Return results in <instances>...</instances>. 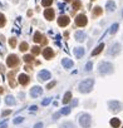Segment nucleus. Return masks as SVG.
Returning a JSON list of instances; mask_svg holds the SVG:
<instances>
[{"label":"nucleus","instance_id":"9b49d317","mask_svg":"<svg viewBox=\"0 0 123 128\" xmlns=\"http://www.w3.org/2000/svg\"><path fill=\"white\" fill-rule=\"evenodd\" d=\"M49 78H52V76H50V73H49L48 70H42V72H39V74H38V79H39V80H46V79H49Z\"/></svg>","mask_w":123,"mask_h":128},{"label":"nucleus","instance_id":"2f4dec72","mask_svg":"<svg viewBox=\"0 0 123 128\" xmlns=\"http://www.w3.org/2000/svg\"><path fill=\"white\" fill-rule=\"evenodd\" d=\"M5 25V16L3 14H0V28Z\"/></svg>","mask_w":123,"mask_h":128},{"label":"nucleus","instance_id":"9d476101","mask_svg":"<svg viewBox=\"0 0 123 128\" xmlns=\"http://www.w3.org/2000/svg\"><path fill=\"white\" fill-rule=\"evenodd\" d=\"M43 56H44L45 59L50 60V59L54 56V52H53V49H52V48H45V49L43 50Z\"/></svg>","mask_w":123,"mask_h":128},{"label":"nucleus","instance_id":"c756f323","mask_svg":"<svg viewBox=\"0 0 123 128\" xmlns=\"http://www.w3.org/2000/svg\"><path fill=\"white\" fill-rule=\"evenodd\" d=\"M70 108H72V107H66V108H63V109L60 110V114H69Z\"/></svg>","mask_w":123,"mask_h":128},{"label":"nucleus","instance_id":"bb28decb","mask_svg":"<svg viewBox=\"0 0 123 128\" xmlns=\"http://www.w3.org/2000/svg\"><path fill=\"white\" fill-rule=\"evenodd\" d=\"M39 53H40V48L39 46H33L32 48V54L33 55H38Z\"/></svg>","mask_w":123,"mask_h":128},{"label":"nucleus","instance_id":"79ce46f5","mask_svg":"<svg viewBox=\"0 0 123 128\" xmlns=\"http://www.w3.org/2000/svg\"><path fill=\"white\" fill-rule=\"evenodd\" d=\"M36 109H38L36 106H32V107H30V110H36Z\"/></svg>","mask_w":123,"mask_h":128},{"label":"nucleus","instance_id":"c85d7f7f","mask_svg":"<svg viewBox=\"0 0 123 128\" xmlns=\"http://www.w3.org/2000/svg\"><path fill=\"white\" fill-rule=\"evenodd\" d=\"M53 3V0H42V5L43 6H50Z\"/></svg>","mask_w":123,"mask_h":128},{"label":"nucleus","instance_id":"39448f33","mask_svg":"<svg viewBox=\"0 0 123 128\" xmlns=\"http://www.w3.org/2000/svg\"><path fill=\"white\" fill-rule=\"evenodd\" d=\"M108 107H109V109H110L112 112H114V113H117V112H119V110L122 109V104H120L119 102H117V100H109V102H108Z\"/></svg>","mask_w":123,"mask_h":128},{"label":"nucleus","instance_id":"c03bdc74","mask_svg":"<svg viewBox=\"0 0 123 128\" xmlns=\"http://www.w3.org/2000/svg\"><path fill=\"white\" fill-rule=\"evenodd\" d=\"M64 2H70V0H64Z\"/></svg>","mask_w":123,"mask_h":128},{"label":"nucleus","instance_id":"0eeeda50","mask_svg":"<svg viewBox=\"0 0 123 128\" xmlns=\"http://www.w3.org/2000/svg\"><path fill=\"white\" fill-rule=\"evenodd\" d=\"M119 52H120V44L114 43V44H113V45H112V46L108 49V52H107V53H108L109 55H117Z\"/></svg>","mask_w":123,"mask_h":128},{"label":"nucleus","instance_id":"393cba45","mask_svg":"<svg viewBox=\"0 0 123 128\" xmlns=\"http://www.w3.org/2000/svg\"><path fill=\"white\" fill-rule=\"evenodd\" d=\"M60 128H74V126H73V123H72V122H66V123L62 124V127H60Z\"/></svg>","mask_w":123,"mask_h":128},{"label":"nucleus","instance_id":"ddd939ff","mask_svg":"<svg viewBox=\"0 0 123 128\" xmlns=\"http://www.w3.org/2000/svg\"><path fill=\"white\" fill-rule=\"evenodd\" d=\"M44 18H46V20H53L54 19V10L53 9H45L44 12Z\"/></svg>","mask_w":123,"mask_h":128},{"label":"nucleus","instance_id":"a19ab883","mask_svg":"<svg viewBox=\"0 0 123 128\" xmlns=\"http://www.w3.org/2000/svg\"><path fill=\"white\" fill-rule=\"evenodd\" d=\"M59 116H60V112H59V113H55V114L53 116V118H54V119H58V117H59Z\"/></svg>","mask_w":123,"mask_h":128},{"label":"nucleus","instance_id":"412c9836","mask_svg":"<svg viewBox=\"0 0 123 128\" xmlns=\"http://www.w3.org/2000/svg\"><path fill=\"white\" fill-rule=\"evenodd\" d=\"M5 102H6L8 106H14V104H15V99H14V97H12V96H8V97L5 98Z\"/></svg>","mask_w":123,"mask_h":128},{"label":"nucleus","instance_id":"4c0bfd02","mask_svg":"<svg viewBox=\"0 0 123 128\" xmlns=\"http://www.w3.org/2000/svg\"><path fill=\"white\" fill-rule=\"evenodd\" d=\"M34 128H43V123H36L34 126Z\"/></svg>","mask_w":123,"mask_h":128},{"label":"nucleus","instance_id":"473e14b6","mask_svg":"<svg viewBox=\"0 0 123 128\" xmlns=\"http://www.w3.org/2000/svg\"><path fill=\"white\" fill-rule=\"evenodd\" d=\"M23 120H24L23 117H16V118L14 119V123H15V124H19V123H22Z\"/></svg>","mask_w":123,"mask_h":128},{"label":"nucleus","instance_id":"c9c22d12","mask_svg":"<svg viewBox=\"0 0 123 128\" xmlns=\"http://www.w3.org/2000/svg\"><path fill=\"white\" fill-rule=\"evenodd\" d=\"M50 100H52L50 98H46V99H44V100H43V103H42V104H43V106H46V104H49V103H50Z\"/></svg>","mask_w":123,"mask_h":128},{"label":"nucleus","instance_id":"7ed1b4c3","mask_svg":"<svg viewBox=\"0 0 123 128\" xmlns=\"http://www.w3.org/2000/svg\"><path fill=\"white\" fill-rule=\"evenodd\" d=\"M90 123H92V118H90L89 114L83 113V114L79 117V124H80L83 128H89V127H90Z\"/></svg>","mask_w":123,"mask_h":128},{"label":"nucleus","instance_id":"f03ea898","mask_svg":"<svg viewBox=\"0 0 123 128\" xmlns=\"http://www.w3.org/2000/svg\"><path fill=\"white\" fill-rule=\"evenodd\" d=\"M100 74H110L113 72V66L108 62H102L99 64V68H98Z\"/></svg>","mask_w":123,"mask_h":128},{"label":"nucleus","instance_id":"423d86ee","mask_svg":"<svg viewBox=\"0 0 123 128\" xmlns=\"http://www.w3.org/2000/svg\"><path fill=\"white\" fill-rule=\"evenodd\" d=\"M87 23H88V19H87V16H86L84 14L77 15V18H76V24H77L78 26H84V25H87Z\"/></svg>","mask_w":123,"mask_h":128},{"label":"nucleus","instance_id":"a211bd4d","mask_svg":"<svg viewBox=\"0 0 123 128\" xmlns=\"http://www.w3.org/2000/svg\"><path fill=\"white\" fill-rule=\"evenodd\" d=\"M103 48H104V44H103V43H100V44H99V45H98V46L92 52V55H97V54H99V53L103 50Z\"/></svg>","mask_w":123,"mask_h":128},{"label":"nucleus","instance_id":"1a4fd4ad","mask_svg":"<svg viewBox=\"0 0 123 128\" xmlns=\"http://www.w3.org/2000/svg\"><path fill=\"white\" fill-rule=\"evenodd\" d=\"M42 93H43V89H42V87H38V86L33 87V88H32V90H30V96H32L33 98L39 97Z\"/></svg>","mask_w":123,"mask_h":128},{"label":"nucleus","instance_id":"4468645a","mask_svg":"<svg viewBox=\"0 0 123 128\" xmlns=\"http://www.w3.org/2000/svg\"><path fill=\"white\" fill-rule=\"evenodd\" d=\"M62 64H63V67L67 68V69H69V68L73 67V62L70 59H68V58H64L63 60H62Z\"/></svg>","mask_w":123,"mask_h":128},{"label":"nucleus","instance_id":"6ab92c4d","mask_svg":"<svg viewBox=\"0 0 123 128\" xmlns=\"http://www.w3.org/2000/svg\"><path fill=\"white\" fill-rule=\"evenodd\" d=\"M110 126H112L113 128H118V127L120 126V120H119L118 118H112V119H110Z\"/></svg>","mask_w":123,"mask_h":128},{"label":"nucleus","instance_id":"e433bc0d","mask_svg":"<svg viewBox=\"0 0 123 128\" xmlns=\"http://www.w3.org/2000/svg\"><path fill=\"white\" fill-rule=\"evenodd\" d=\"M54 86H55V82H52V83H49V84H48V87H46V88H48V89H52Z\"/></svg>","mask_w":123,"mask_h":128},{"label":"nucleus","instance_id":"5701e85b","mask_svg":"<svg viewBox=\"0 0 123 128\" xmlns=\"http://www.w3.org/2000/svg\"><path fill=\"white\" fill-rule=\"evenodd\" d=\"M102 8H99V6H96L94 9H93V15L94 16H99V15H102Z\"/></svg>","mask_w":123,"mask_h":128},{"label":"nucleus","instance_id":"ea45409f","mask_svg":"<svg viewBox=\"0 0 123 128\" xmlns=\"http://www.w3.org/2000/svg\"><path fill=\"white\" fill-rule=\"evenodd\" d=\"M8 127V124H6V122H4L3 124H0V128H6Z\"/></svg>","mask_w":123,"mask_h":128},{"label":"nucleus","instance_id":"49530a36","mask_svg":"<svg viewBox=\"0 0 123 128\" xmlns=\"http://www.w3.org/2000/svg\"><path fill=\"white\" fill-rule=\"evenodd\" d=\"M122 128H123V127H122Z\"/></svg>","mask_w":123,"mask_h":128},{"label":"nucleus","instance_id":"58836bf2","mask_svg":"<svg viewBox=\"0 0 123 128\" xmlns=\"http://www.w3.org/2000/svg\"><path fill=\"white\" fill-rule=\"evenodd\" d=\"M10 112H12V110H9V109H8V110H4V112H3V116L5 117V116H8V114H10Z\"/></svg>","mask_w":123,"mask_h":128},{"label":"nucleus","instance_id":"f8f14e48","mask_svg":"<svg viewBox=\"0 0 123 128\" xmlns=\"http://www.w3.org/2000/svg\"><path fill=\"white\" fill-rule=\"evenodd\" d=\"M29 77L26 76V74H19V77H18V82L22 84V86H26L28 83H29Z\"/></svg>","mask_w":123,"mask_h":128},{"label":"nucleus","instance_id":"20e7f679","mask_svg":"<svg viewBox=\"0 0 123 128\" xmlns=\"http://www.w3.org/2000/svg\"><path fill=\"white\" fill-rule=\"evenodd\" d=\"M19 64V58L15 55V54H10L8 58H6V66L9 68H14Z\"/></svg>","mask_w":123,"mask_h":128},{"label":"nucleus","instance_id":"f3484780","mask_svg":"<svg viewBox=\"0 0 123 128\" xmlns=\"http://www.w3.org/2000/svg\"><path fill=\"white\" fill-rule=\"evenodd\" d=\"M106 8H107V10H108V12H114V9H116V3H114V2H112V0H109V2H107Z\"/></svg>","mask_w":123,"mask_h":128},{"label":"nucleus","instance_id":"a18cd8bd","mask_svg":"<svg viewBox=\"0 0 123 128\" xmlns=\"http://www.w3.org/2000/svg\"><path fill=\"white\" fill-rule=\"evenodd\" d=\"M122 15H123V12H122Z\"/></svg>","mask_w":123,"mask_h":128},{"label":"nucleus","instance_id":"f257e3e1","mask_svg":"<svg viewBox=\"0 0 123 128\" xmlns=\"http://www.w3.org/2000/svg\"><path fill=\"white\" fill-rule=\"evenodd\" d=\"M93 86H94V79H92V78L86 79V80H83L79 84V92H82V93H89L92 90Z\"/></svg>","mask_w":123,"mask_h":128},{"label":"nucleus","instance_id":"37998d69","mask_svg":"<svg viewBox=\"0 0 123 128\" xmlns=\"http://www.w3.org/2000/svg\"><path fill=\"white\" fill-rule=\"evenodd\" d=\"M3 92H4V89H3V88H0V93H3Z\"/></svg>","mask_w":123,"mask_h":128},{"label":"nucleus","instance_id":"2eb2a0df","mask_svg":"<svg viewBox=\"0 0 123 128\" xmlns=\"http://www.w3.org/2000/svg\"><path fill=\"white\" fill-rule=\"evenodd\" d=\"M74 36H76V39H77L78 42H84V39H86V33H84V32H77Z\"/></svg>","mask_w":123,"mask_h":128},{"label":"nucleus","instance_id":"cd10ccee","mask_svg":"<svg viewBox=\"0 0 123 128\" xmlns=\"http://www.w3.org/2000/svg\"><path fill=\"white\" fill-rule=\"evenodd\" d=\"M23 59H24V62H25V63H30V62H33V56H32L30 54L24 55V56H23Z\"/></svg>","mask_w":123,"mask_h":128},{"label":"nucleus","instance_id":"a878e982","mask_svg":"<svg viewBox=\"0 0 123 128\" xmlns=\"http://www.w3.org/2000/svg\"><path fill=\"white\" fill-rule=\"evenodd\" d=\"M118 26H119V25H118L117 23H116V24H113V25L110 26V30H109V33H110V34H114V33L118 30Z\"/></svg>","mask_w":123,"mask_h":128},{"label":"nucleus","instance_id":"f704fd0d","mask_svg":"<svg viewBox=\"0 0 123 128\" xmlns=\"http://www.w3.org/2000/svg\"><path fill=\"white\" fill-rule=\"evenodd\" d=\"M92 66H93L92 62H88V63H87V66H86V70H87V72H89V70L92 69Z\"/></svg>","mask_w":123,"mask_h":128},{"label":"nucleus","instance_id":"4be33fe9","mask_svg":"<svg viewBox=\"0 0 123 128\" xmlns=\"http://www.w3.org/2000/svg\"><path fill=\"white\" fill-rule=\"evenodd\" d=\"M70 99H72V93H70V92H67V93L64 94V98H63V103H64V104H67V103H68V102H69Z\"/></svg>","mask_w":123,"mask_h":128},{"label":"nucleus","instance_id":"72a5a7b5","mask_svg":"<svg viewBox=\"0 0 123 128\" xmlns=\"http://www.w3.org/2000/svg\"><path fill=\"white\" fill-rule=\"evenodd\" d=\"M9 44L12 45V48H14V46L16 45V40H15V38H12V39L9 40Z\"/></svg>","mask_w":123,"mask_h":128},{"label":"nucleus","instance_id":"aec40b11","mask_svg":"<svg viewBox=\"0 0 123 128\" xmlns=\"http://www.w3.org/2000/svg\"><path fill=\"white\" fill-rule=\"evenodd\" d=\"M42 38H43V35H42V33H39V32H35L34 33V42L35 43H40L42 42Z\"/></svg>","mask_w":123,"mask_h":128},{"label":"nucleus","instance_id":"6e6552de","mask_svg":"<svg viewBox=\"0 0 123 128\" xmlns=\"http://www.w3.org/2000/svg\"><path fill=\"white\" fill-rule=\"evenodd\" d=\"M69 22H70V19H69V16H67V15H60V16L58 18V25H59V26H67V25L69 24Z\"/></svg>","mask_w":123,"mask_h":128},{"label":"nucleus","instance_id":"7c9ffc66","mask_svg":"<svg viewBox=\"0 0 123 128\" xmlns=\"http://www.w3.org/2000/svg\"><path fill=\"white\" fill-rule=\"evenodd\" d=\"M80 2H79V0H74V2H73V8L74 9H79L80 8Z\"/></svg>","mask_w":123,"mask_h":128},{"label":"nucleus","instance_id":"dca6fc26","mask_svg":"<svg viewBox=\"0 0 123 128\" xmlns=\"http://www.w3.org/2000/svg\"><path fill=\"white\" fill-rule=\"evenodd\" d=\"M74 54H76L77 58H82V56L84 55V49H83L82 46H78V48L74 49Z\"/></svg>","mask_w":123,"mask_h":128},{"label":"nucleus","instance_id":"b1692460","mask_svg":"<svg viewBox=\"0 0 123 128\" xmlns=\"http://www.w3.org/2000/svg\"><path fill=\"white\" fill-rule=\"evenodd\" d=\"M28 48H29V45H28V43H26V42H23V43H20V45H19V49H20L22 52L28 50Z\"/></svg>","mask_w":123,"mask_h":128}]
</instances>
